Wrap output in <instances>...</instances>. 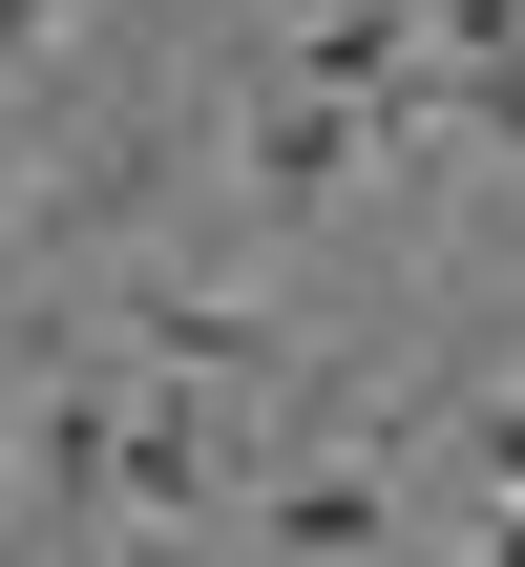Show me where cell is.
<instances>
[{
	"label": "cell",
	"instance_id": "6da1fadb",
	"mask_svg": "<svg viewBox=\"0 0 525 567\" xmlns=\"http://www.w3.org/2000/svg\"><path fill=\"white\" fill-rule=\"evenodd\" d=\"M400 105H337V84H274L253 126H231V168H253V210H316V189H358V147H379Z\"/></svg>",
	"mask_w": 525,
	"mask_h": 567
},
{
	"label": "cell",
	"instance_id": "277c9868",
	"mask_svg": "<svg viewBox=\"0 0 525 567\" xmlns=\"http://www.w3.org/2000/svg\"><path fill=\"white\" fill-rule=\"evenodd\" d=\"M379 526H400V505H379L358 463H316V484H274V547H295V567H358Z\"/></svg>",
	"mask_w": 525,
	"mask_h": 567
},
{
	"label": "cell",
	"instance_id": "3957f363",
	"mask_svg": "<svg viewBox=\"0 0 525 567\" xmlns=\"http://www.w3.org/2000/svg\"><path fill=\"white\" fill-rule=\"evenodd\" d=\"M126 337H147L168 379H253V358H274V337H253L231 295H126Z\"/></svg>",
	"mask_w": 525,
	"mask_h": 567
},
{
	"label": "cell",
	"instance_id": "8992f818",
	"mask_svg": "<svg viewBox=\"0 0 525 567\" xmlns=\"http://www.w3.org/2000/svg\"><path fill=\"white\" fill-rule=\"evenodd\" d=\"M463 484H484V505H525V400H463Z\"/></svg>",
	"mask_w": 525,
	"mask_h": 567
},
{
	"label": "cell",
	"instance_id": "52a82bcc",
	"mask_svg": "<svg viewBox=\"0 0 525 567\" xmlns=\"http://www.w3.org/2000/svg\"><path fill=\"white\" fill-rule=\"evenodd\" d=\"M525 42V0H442V63H505Z\"/></svg>",
	"mask_w": 525,
	"mask_h": 567
},
{
	"label": "cell",
	"instance_id": "30bf717a",
	"mask_svg": "<svg viewBox=\"0 0 525 567\" xmlns=\"http://www.w3.org/2000/svg\"><path fill=\"white\" fill-rule=\"evenodd\" d=\"M295 21H316V0H295Z\"/></svg>",
	"mask_w": 525,
	"mask_h": 567
},
{
	"label": "cell",
	"instance_id": "5b68a950",
	"mask_svg": "<svg viewBox=\"0 0 525 567\" xmlns=\"http://www.w3.org/2000/svg\"><path fill=\"white\" fill-rule=\"evenodd\" d=\"M442 105H463L484 147H525V42H505V63H442Z\"/></svg>",
	"mask_w": 525,
	"mask_h": 567
},
{
	"label": "cell",
	"instance_id": "7a4b0ae2",
	"mask_svg": "<svg viewBox=\"0 0 525 567\" xmlns=\"http://www.w3.org/2000/svg\"><path fill=\"white\" fill-rule=\"evenodd\" d=\"M231 484V421L168 379V400H105V505H210Z\"/></svg>",
	"mask_w": 525,
	"mask_h": 567
},
{
	"label": "cell",
	"instance_id": "ba28073f",
	"mask_svg": "<svg viewBox=\"0 0 525 567\" xmlns=\"http://www.w3.org/2000/svg\"><path fill=\"white\" fill-rule=\"evenodd\" d=\"M463 567H525V505H484V526H463Z\"/></svg>",
	"mask_w": 525,
	"mask_h": 567
},
{
	"label": "cell",
	"instance_id": "9c48e42d",
	"mask_svg": "<svg viewBox=\"0 0 525 567\" xmlns=\"http://www.w3.org/2000/svg\"><path fill=\"white\" fill-rule=\"evenodd\" d=\"M42 21H84V0H0V42H42Z\"/></svg>",
	"mask_w": 525,
	"mask_h": 567
}]
</instances>
